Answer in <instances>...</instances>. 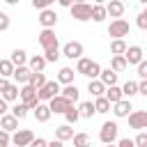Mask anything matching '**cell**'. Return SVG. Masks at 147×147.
I'll use <instances>...</instances> for the list:
<instances>
[{
    "mask_svg": "<svg viewBox=\"0 0 147 147\" xmlns=\"http://www.w3.org/2000/svg\"><path fill=\"white\" fill-rule=\"evenodd\" d=\"M5 113H7V103H5V101H2V99H0V117H2V115H5Z\"/></svg>",
    "mask_w": 147,
    "mask_h": 147,
    "instance_id": "obj_50",
    "label": "cell"
},
{
    "mask_svg": "<svg viewBox=\"0 0 147 147\" xmlns=\"http://www.w3.org/2000/svg\"><path fill=\"white\" fill-rule=\"evenodd\" d=\"M74 147H90L92 145V140H90V136L87 133H74Z\"/></svg>",
    "mask_w": 147,
    "mask_h": 147,
    "instance_id": "obj_29",
    "label": "cell"
},
{
    "mask_svg": "<svg viewBox=\"0 0 147 147\" xmlns=\"http://www.w3.org/2000/svg\"><path fill=\"white\" fill-rule=\"evenodd\" d=\"M28 85H30V87H34V90H41V87L46 85V76H44V74H32Z\"/></svg>",
    "mask_w": 147,
    "mask_h": 147,
    "instance_id": "obj_31",
    "label": "cell"
},
{
    "mask_svg": "<svg viewBox=\"0 0 147 147\" xmlns=\"http://www.w3.org/2000/svg\"><path fill=\"white\" fill-rule=\"evenodd\" d=\"M57 83L74 85V69H71V67H62V69H60V74H57Z\"/></svg>",
    "mask_w": 147,
    "mask_h": 147,
    "instance_id": "obj_23",
    "label": "cell"
},
{
    "mask_svg": "<svg viewBox=\"0 0 147 147\" xmlns=\"http://www.w3.org/2000/svg\"><path fill=\"white\" fill-rule=\"evenodd\" d=\"M30 147H46V140H44V138H34V140L30 142Z\"/></svg>",
    "mask_w": 147,
    "mask_h": 147,
    "instance_id": "obj_47",
    "label": "cell"
},
{
    "mask_svg": "<svg viewBox=\"0 0 147 147\" xmlns=\"http://www.w3.org/2000/svg\"><path fill=\"white\" fill-rule=\"evenodd\" d=\"M39 44L44 51H51V48H57V37L53 30H41L39 32Z\"/></svg>",
    "mask_w": 147,
    "mask_h": 147,
    "instance_id": "obj_11",
    "label": "cell"
},
{
    "mask_svg": "<svg viewBox=\"0 0 147 147\" xmlns=\"http://www.w3.org/2000/svg\"><path fill=\"white\" fill-rule=\"evenodd\" d=\"M92 21H96V23H101L103 18H106V7L103 5H92V16H90Z\"/></svg>",
    "mask_w": 147,
    "mask_h": 147,
    "instance_id": "obj_30",
    "label": "cell"
},
{
    "mask_svg": "<svg viewBox=\"0 0 147 147\" xmlns=\"http://www.w3.org/2000/svg\"><path fill=\"white\" fill-rule=\"evenodd\" d=\"M138 76H140V78H142V80H145V78H147V62H145V60H142V62H140V64H138Z\"/></svg>",
    "mask_w": 147,
    "mask_h": 147,
    "instance_id": "obj_45",
    "label": "cell"
},
{
    "mask_svg": "<svg viewBox=\"0 0 147 147\" xmlns=\"http://www.w3.org/2000/svg\"><path fill=\"white\" fill-rule=\"evenodd\" d=\"M129 126H131V129H138V131L147 129V113H145V110H133V113H129Z\"/></svg>",
    "mask_w": 147,
    "mask_h": 147,
    "instance_id": "obj_10",
    "label": "cell"
},
{
    "mask_svg": "<svg viewBox=\"0 0 147 147\" xmlns=\"http://www.w3.org/2000/svg\"><path fill=\"white\" fill-rule=\"evenodd\" d=\"M0 131H5V133H11V131H18V119H16L14 115H9V113H5V115L0 117Z\"/></svg>",
    "mask_w": 147,
    "mask_h": 147,
    "instance_id": "obj_13",
    "label": "cell"
},
{
    "mask_svg": "<svg viewBox=\"0 0 147 147\" xmlns=\"http://www.w3.org/2000/svg\"><path fill=\"white\" fill-rule=\"evenodd\" d=\"M60 96H64L67 101L76 103V101H78V96H80V92H78V87H76V85H64V90L60 92Z\"/></svg>",
    "mask_w": 147,
    "mask_h": 147,
    "instance_id": "obj_21",
    "label": "cell"
},
{
    "mask_svg": "<svg viewBox=\"0 0 147 147\" xmlns=\"http://www.w3.org/2000/svg\"><path fill=\"white\" fill-rule=\"evenodd\" d=\"M138 94H145L147 96V80H140L138 83Z\"/></svg>",
    "mask_w": 147,
    "mask_h": 147,
    "instance_id": "obj_46",
    "label": "cell"
},
{
    "mask_svg": "<svg viewBox=\"0 0 147 147\" xmlns=\"http://www.w3.org/2000/svg\"><path fill=\"white\" fill-rule=\"evenodd\" d=\"M117 124L115 122H103V126H101V131H99V140L103 142V145H113L115 140H117Z\"/></svg>",
    "mask_w": 147,
    "mask_h": 147,
    "instance_id": "obj_2",
    "label": "cell"
},
{
    "mask_svg": "<svg viewBox=\"0 0 147 147\" xmlns=\"http://www.w3.org/2000/svg\"><path fill=\"white\" fill-rule=\"evenodd\" d=\"M69 9L76 21H90V16H92V5H87V2H74Z\"/></svg>",
    "mask_w": 147,
    "mask_h": 147,
    "instance_id": "obj_4",
    "label": "cell"
},
{
    "mask_svg": "<svg viewBox=\"0 0 147 147\" xmlns=\"http://www.w3.org/2000/svg\"><path fill=\"white\" fill-rule=\"evenodd\" d=\"M28 62H30L28 69H30L32 74H44V69H46V60H44V55H32Z\"/></svg>",
    "mask_w": 147,
    "mask_h": 147,
    "instance_id": "obj_17",
    "label": "cell"
},
{
    "mask_svg": "<svg viewBox=\"0 0 147 147\" xmlns=\"http://www.w3.org/2000/svg\"><path fill=\"white\" fill-rule=\"evenodd\" d=\"M131 110H133V106H131L129 99H122V101L113 103V113H115V117H129Z\"/></svg>",
    "mask_w": 147,
    "mask_h": 147,
    "instance_id": "obj_16",
    "label": "cell"
},
{
    "mask_svg": "<svg viewBox=\"0 0 147 147\" xmlns=\"http://www.w3.org/2000/svg\"><path fill=\"white\" fill-rule=\"evenodd\" d=\"M133 147H147V133H145V131L138 133V138L133 140Z\"/></svg>",
    "mask_w": 147,
    "mask_h": 147,
    "instance_id": "obj_40",
    "label": "cell"
},
{
    "mask_svg": "<svg viewBox=\"0 0 147 147\" xmlns=\"http://www.w3.org/2000/svg\"><path fill=\"white\" fill-rule=\"evenodd\" d=\"M25 60H28V53H25L23 48H16V51L11 53V57H9V62H11L14 67H25Z\"/></svg>",
    "mask_w": 147,
    "mask_h": 147,
    "instance_id": "obj_22",
    "label": "cell"
},
{
    "mask_svg": "<svg viewBox=\"0 0 147 147\" xmlns=\"http://www.w3.org/2000/svg\"><path fill=\"white\" fill-rule=\"evenodd\" d=\"M7 28H9V16L5 11H0V32H5Z\"/></svg>",
    "mask_w": 147,
    "mask_h": 147,
    "instance_id": "obj_43",
    "label": "cell"
},
{
    "mask_svg": "<svg viewBox=\"0 0 147 147\" xmlns=\"http://www.w3.org/2000/svg\"><path fill=\"white\" fill-rule=\"evenodd\" d=\"M124 60H126V67L129 64H140L142 60H145V55H142V48L140 46H126V51H124V55H122Z\"/></svg>",
    "mask_w": 147,
    "mask_h": 147,
    "instance_id": "obj_9",
    "label": "cell"
},
{
    "mask_svg": "<svg viewBox=\"0 0 147 147\" xmlns=\"http://www.w3.org/2000/svg\"><path fill=\"white\" fill-rule=\"evenodd\" d=\"M106 147H115V145H106Z\"/></svg>",
    "mask_w": 147,
    "mask_h": 147,
    "instance_id": "obj_51",
    "label": "cell"
},
{
    "mask_svg": "<svg viewBox=\"0 0 147 147\" xmlns=\"http://www.w3.org/2000/svg\"><path fill=\"white\" fill-rule=\"evenodd\" d=\"M62 55L69 60H80L83 57V44L80 41H67L62 48Z\"/></svg>",
    "mask_w": 147,
    "mask_h": 147,
    "instance_id": "obj_8",
    "label": "cell"
},
{
    "mask_svg": "<svg viewBox=\"0 0 147 147\" xmlns=\"http://www.w3.org/2000/svg\"><path fill=\"white\" fill-rule=\"evenodd\" d=\"M9 142H11V136L5 133V131H0V147H9Z\"/></svg>",
    "mask_w": 147,
    "mask_h": 147,
    "instance_id": "obj_44",
    "label": "cell"
},
{
    "mask_svg": "<svg viewBox=\"0 0 147 147\" xmlns=\"http://www.w3.org/2000/svg\"><path fill=\"white\" fill-rule=\"evenodd\" d=\"M14 74V64L9 60H0V78H9Z\"/></svg>",
    "mask_w": 147,
    "mask_h": 147,
    "instance_id": "obj_34",
    "label": "cell"
},
{
    "mask_svg": "<svg viewBox=\"0 0 147 147\" xmlns=\"http://www.w3.org/2000/svg\"><path fill=\"white\" fill-rule=\"evenodd\" d=\"M87 90H90V94L96 99V96H103V92H106V87L99 83V80H90V85H87Z\"/></svg>",
    "mask_w": 147,
    "mask_h": 147,
    "instance_id": "obj_32",
    "label": "cell"
},
{
    "mask_svg": "<svg viewBox=\"0 0 147 147\" xmlns=\"http://www.w3.org/2000/svg\"><path fill=\"white\" fill-rule=\"evenodd\" d=\"M99 74H101V67H99V62L92 60V64H90V69H87V78H90V80H96Z\"/></svg>",
    "mask_w": 147,
    "mask_h": 147,
    "instance_id": "obj_38",
    "label": "cell"
},
{
    "mask_svg": "<svg viewBox=\"0 0 147 147\" xmlns=\"http://www.w3.org/2000/svg\"><path fill=\"white\" fill-rule=\"evenodd\" d=\"M103 99H106L108 103H117V101H122L124 96H122V90H119L117 85H113V87H106V92H103Z\"/></svg>",
    "mask_w": 147,
    "mask_h": 147,
    "instance_id": "obj_18",
    "label": "cell"
},
{
    "mask_svg": "<svg viewBox=\"0 0 147 147\" xmlns=\"http://www.w3.org/2000/svg\"><path fill=\"white\" fill-rule=\"evenodd\" d=\"M108 34H110L113 39H122V37H126V34H129V23H126L124 18L113 21V23L108 25Z\"/></svg>",
    "mask_w": 147,
    "mask_h": 147,
    "instance_id": "obj_5",
    "label": "cell"
},
{
    "mask_svg": "<svg viewBox=\"0 0 147 147\" xmlns=\"http://www.w3.org/2000/svg\"><path fill=\"white\" fill-rule=\"evenodd\" d=\"M71 138H74V129H71L69 124H60V126L55 129V140L64 142V140H71Z\"/></svg>",
    "mask_w": 147,
    "mask_h": 147,
    "instance_id": "obj_19",
    "label": "cell"
},
{
    "mask_svg": "<svg viewBox=\"0 0 147 147\" xmlns=\"http://www.w3.org/2000/svg\"><path fill=\"white\" fill-rule=\"evenodd\" d=\"M60 57V48H51V51H44V60H46V64L48 62H55Z\"/></svg>",
    "mask_w": 147,
    "mask_h": 147,
    "instance_id": "obj_39",
    "label": "cell"
},
{
    "mask_svg": "<svg viewBox=\"0 0 147 147\" xmlns=\"http://www.w3.org/2000/svg\"><path fill=\"white\" fill-rule=\"evenodd\" d=\"M7 87H9V80L7 78H0V92H5Z\"/></svg>",
    "mask_w": 147,
    "mask_h": 147,
    "instance_id": "obj_48",
    "label": "cell"
},
{
    "mask_svg": "<svg viewBox=\"0 0 147 147\" xmlns=\"http://www.w3.org/2000/svg\"><path fill=\"white\" fill-rule=\"evenodd\" d=\"M138 28L140 30H147V11H140L138 14Z\"/></svg>",
    "mask_w": 147,
    "mask_h": 147,
    "instance_id": "obj_42",
    "label": "cell"
},
{
    "mask_svg": "<svg viewBox=\"0 0 147 147\" xmlns=\"http://www.w3.org/2000/svg\"><path fill=\"white\" fill-rule=\"evenodd\" d=\"M11 76H14L16 85H21V87H23V85H28V83H30L32 71H30L28 67H14V74H11Z\"/></svg>",
    "mask_w": 147,
    "mask_h": 147,
    "instance_id": "obj_14",
    "label": "cell"
},
{
    "mask_svg": "<svg viewBox=\"0 0 147 147\" xmlns=\"http://www.w3.org/2000/svg\"><path fill=\"white\" fill-rule=\"evenodd\" d=\"M5 103H9V101H16L18 99V85H14V83H9V87L2 92V96H0Z\"/></svg>",
    "mask_w": 147,
    "mask_h": 147,
    "instance_id": "obj_24",
    "label": "cell"
},
{
    "mask_svg": "<svg viewBox=\"0 0 147 147\" xmlns=\"http://www.w3.org/2000/svg\"><path fill=\"white\" fill-rule=\"evenodd\" d=\"M46 106H48L51 115H53V113H62V115H64V113H67V110H69L74 103H71V101H67L64 96H60V94H57V96H53V99H51Z\"/></svg>",
    "mask_w": 147,
    "mask_h": 147,
    "instance_id": "obj_6",
    "label": "cell"
},
{
    "mask_svg": "<svg viewBox=\"0 0 147 147\" xmlns=\"http://www.w3.org/2000/svg\"><path fill=\"white\" fill-rule=\"evenodd\" d=\"M57 94H60V83H57V80H46V85H44L41 90H37L39 103H41V101H51V99L57 96Z\"/></svg>",
    "mask_w": 147,
    "mask_h": 147,
    "instance_id": "obj_1",
    "label": "cell"
},
{
    "mask_svg": "<svg viewBox=\"0 0 147 147\" xmlns=\"http://www.w3.org/2000/svg\"><path fill=\"white\" fill-rule=\"evenodd\" d=\"M124 51H126V41L124 39H113L110 41V53L113 55H124Z\"/></svg>",
    "mask_w": 147,
    "mask_h": 147,
    "instance_id": "obj_27",
    "label": "cell"
},
{
    "mask_svg": "<svg viewBox=\"0 0 147 147\" xmlns=\"http://www.w3.org/2000/svg\"><path fill=\"white\" fill-rule=\"evenodd\" d=\"M64 117H67V124H69V126H71V124H76V122L80 119V115H78V108H74V106H71V108L64 113Z\"/></svg>",
    "mask_w": 147,
    "mask_h": 147,
    "instance_id": "obj_37",
    "label": "cell"
},
{
    "mask_svg": "<svg viewBox=\"0 0 147 147\" xmlns=\"http://www.w3.org/2000/svg\"><path fill=\"white\" fill-rule=\"evenodd\" d=\"M124 69H126V60H124L122 55H113V62H110V71L119 74V71H124Z\"/></svg>",
    "mask_w": 147,
    "mask_h": 147,
    "instance_id": "obj_28",
    "label": "cell"
},
{
    "mask_svg": "<svg viewBox=\"0 0 147 147\" xmlns=\"http://www.w3.org/2000/svg\"><path fill=\"white\" fill-rule=\"evenodd\" d=\"M122 96H126V99H131V96H136L138 94V83H133V80H126L122 87Z\"/></svg>",
    "mask_w": 147,
    "mask_h": 147,
    "instance_id": "obj_25",
    "label": "cell"
},
{
    "mask_svg": "<svg viewBox=\"0 0 147 147\" xmlns=\"http://www.w3.org/2000/svg\"><path fill=\"white\" fill-rule=\"evenodd\" d=\"M28 110H30L28 106H23V103H16V106L11 108V113H9V115H14L16 119H23V117L28 115Z\"/></svg>",
    "mask_w": 147,
    "mask_h": 147,
    "instance_id": "obj_36",
    "label": "cell"
},
{
    "mask_svg": "<svg viewBox=\"0 0 147 147\" xmlns=\"http://www.w3.org/2000/svg\"><path fill=\"white\" fill-rule=\"evenodd\" d=\"M106 7V16H113L115 21L124 14V2H119V0H110L108 5H103Z\"/></svg>",
    "mask_w": 147,
    "mask_h": 147,
    "instance_id": "obj_15",
    "label": "cell"
},
{
    "mask_svg": "<svg viewBox=\"0 0 147 147\" xmlns=\"http://www.w3.org/2000/svg\"><path fill=\"white\" fill-rule=\"evenodd\" d=\"M46 147H64V142H60V140H51V142H46Z\"/></svg>",
    "mask_w": 147,
    "mask_h": 147,
    "instance_id": "obj_49",
    "label": "cell"
},
{
    "mask_svg": "<svg viewBox=\"0 0 147 147\" xmlns=\"http://www.w3.org/2000/svg\"><path fill=\"white\" fill-rule=\"evenodd\" d=\"M32 7L44 11V9H48V7H51V0H32Z\"/></svg>",
    "mask_w": 147,
    "mask_h": 147,
    "instance_id": "obj_41",
    "label": "cell"
},
{
    "mask_svg": "<svg viewBox=\"0 0 147 147\" xmlns=\"http://www.w3.org/2000/svg\"><path fill=\"white\" fill-rule=\"evenodd\" d=\"M18 96H21V103H23V106H28L30 110L39 103V99H37V90H34V87H30V85H23V87L18 90Z\"/></svg>",
    "mask_w": 147,
    "mask_h": 147,
    "instance_id": "obj_3",
    "label": "cell"
},
{
    "mask_svg": "<svg viewBox=\"0 0 147 147\" xmlns=\"http://www.w3.org/2000/svg\"><path fill=\"white\" fill-rule=\"evenodd\" d=\"M90 64H92V60H87V57H80V60H78V64H76V74H80V76H87V69H90Z\"/></svg>",
    "mask_w": 147,
    "mask_h": 147,
    "instance_id": "obj_35",
    "label": "cell"
},
{
    "mask_svg": "<svg viewBox=\"0 0 147 147\" xmlns=\"http://www.w3.org/2000/svg\"><path fill=\"white\" fill-rule=\"evenodd\" d=\"M92 106H94V113H101V115H103V113H108V110H110V103H108V101H106V99H103V96H96V99H94V103H92Z\"/></svg>",
    "mask_w": 147,
    "mask_h": 147,
    "instance_id": "obj_33",
    "label": "cell"
},
{
    "mask_svg": "<svg viewBox=\"0 0 147 147\" xmlns=\"http://www.w3.org/2000/svg\"><path fill=\"white\" fill-rule=\"evenodd\" d=\"M78 115L85 117V119H92V115H94V106H92V101H83V103L78 106Z\"/></svg>",
    "mask_w": 147,
    "mask_h": 147,
    "instance_id": "obj_26",
    "label": "cell"
},
{
    "mask_svg": "<svg viewBox=\"0 0 147 147\" xmlns=\"http://www.w3.org/2000/svg\"><path fill=\"white\" fill-rule=\"evenodd\" d=\"M39 23L44 25V30H53V28H55V23H57V14L48 7V9H44V11L39 14Z\"/></svg>",
    "mask_w": 147,
    "mask_h": 147,
    "instance_id": "obj_12",
    "label": "cell"
},
{
    "mask_svg": "<svg viewBox=\"0 0 147 147\" xmlns=\"http://www.w3.org/2000/svg\"><path fill=\"white\" fill-rule=\"evenodd\" d=\"M34 140V133L30 131V129H21V131H14V136H11V142L16 145V147H30V142Z\"/></svg>",
    "mask_w": 147,
    "mask_h": 147,
    "instance_id": "obj_7",
    "label": "cell"
},
{
    "mask_svg": "<svg viewBox=\"0 0 147 147\" xmlns=\"http://www.w3.org/2000/svg\"><path fill=\"white\" fill-rule=\"evenodd\" d=\"M32 110H34V119H37V122H48V119H51V110H48L46 103H37Z\"/></svg>",
    "mask_w": 147,
    "mask_h": 147,
    "instance_id": "obj_20",
    "label": "cell"
}]
</instances>
